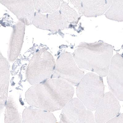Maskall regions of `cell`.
<instances>
[{
  "label": "cell",
  "instance_id": "obj_6",
  "mask_svg": "<svg viewBox=\"0 0 123 123\" xmlns=\"http://www.w3.org/2000/svg\"><path fill=\"white\" fill-rule=\"evenodd\" d=\"M107 80L112 93L118 100L123 101V55L115 54L112 57Z\"/></svg>",
  "mask_w": 123,
  "mask_h": 123
},
{
  "label": "cell",
  "instance_id": "obj_16",
  "mask_svg": "<svg viewBox=\"0 0 123 123\" xmlns=\"http://www.w3.org/2000/svg\"><path fill=\"white\" fill-rule=\"evenodd\" d=\"M63 0H32L37 12L41 13H50L58 10Z\"/></svg>",
  "mask_w": 123,
  "mask_h": 123
},
{
  "label": "cell",
  "instance_id": "obj_10",
  "mask_svg": "<svg viewBox=\"0 0 123 123\" xmlns=\"http://www.w3.org/2000/svg\"><path fill=\"white\" fill-rule=\"evenodd\" d=\"M32 24L37 28L50 31H62L65 29L60 10L44 14L36 12Z\"/></svg>",
  "mask_w": 123,
  "mask_h": 123
},
{
  "label": "cell",
  "instance_id": "obj_4",
  "mask_svg": "<svg viewBox=\"0 0 123 123\" xmlns=\"http://www.w3.org/2000/svg\"><path fill=\"white\" fill-rule=\"evenodd\" d=\"M55 66L52 54L45 49H41L30 61L26 73L27 79L33 85L48 80L53 74Z\"/></svg>",
  "mask_w": 123,
  "mask_h": 123
},
{
  "label": "cell",
  "instance_id": "obj_7",
  "mask_svg": "<svg viewBox=\"0 0 123 123\" xmlns=\"http://www.w3.org/2000/svg\"><path fill=\"white\" fill-rule=\"evenodd\" d=\"M2 5L19 20L29 26L32 24L35 14L32 0H0Z\"/></svg>",
  "mask_w": 123,
  "mask_h": 123
},
{
  "label": "cell",
  "instance_id": "obj_2",
  "mask_svg": "<svg viewBox=\"0 0 123 123\" xmlns=\"http://www.w3.org/2000/svg\"><path fill=\"white\" fill-rule=\"evenodd\" d=\"M113 52L112 46L103 41L82 42L77 47L73 56L79 68L105 77L108 74Z\"/></svg>",
  "mask_w": 123,
  "mask_h": 123
},
{
  "label": "cell",
  "instance_id": "obj_12",
  "mask_svg": "<svg viewBox=\"0 0 123 123\" xmlns=\"http://www.w3.org/2000/svg\"><path fill=\"white\" fill-rule=\"evenodd\" d=\"M84 16L97 17L104 15L111 6L113 0H82Z\"/></svg>",
  "mask_w": 123,
  "mask_h": 123
},
{
  "label": "cell",
  "instance_id": "obj_19",
  "mask_svg": "<svg viewBox=\"0 0 123 123\" xmlns=\"http://www.w3.org/2000/svg\"><path fill=\"white\" fill-rule=\"evenodd\" d=\"M68 0L77 9L80 15H82V16L83 15L82 0Z\"/></svg>",
  "mask_w": 123,
  "mask_h": 123
},
{
  "label": "cell",
  "instance_id": "obj_3",
  "mask_svg": "<svg viewBox=\"0 0 123 123\" xmlns=\"http://www.w3.org/2000/svg\"><path fill=\"white\" fill-rule=\"evenodd\" d=\"M78 98L87 109L96 111L104 94L102 77L93 73H88L77 85Z\"/></svg>",
  "mask_w": 123,
  "mask_h": 123
},
{
  "label": "cell",
  "instance_id": "obj_18",
  "mask_svg": "<svg viewBox=\"0 0 123 123\" xmlns=\"http://www.w3.org/2000/svg\"><path fill=\"white\" fill-rule=\"evenodd\" d=\"M14 102L9 98L6 104L5 113V123H21L22 119L18 113Z\"/></svg>",
  "mask_w": 123,
  "mask_h": 123
},
{
  "label": "cell",
  "instance_id": "obj_9",
  "mask_svg": "<svg viewBox=\"0 0 123 123\" xmlns=\"http://www.w3.org/2000/svg\"><path fill=\"white\" fill-rule=\"evenodd\" d=\"M86 108L79 98H72L63 108L60 123H85Z\"/></svg>",
  "mask_w": 123,
  "mask_h": 123
},
{
  "label": "cell",
  "instance_id": "obj_11",
  "mask_svg": "<svg viewBox=\"0 0 123 123\" xmlns=\"http://www.w3.org/2000/svg\"><path fill=\"white\" fill-rule=\"evenodd\" d=\"M25 25L19 21L14 26L9 48V60L11 61L16 60L20 54L24 42Z\"/></svg>",
  "mask_w": 123,
  "mask_h": 123
},
{
  "label": "cell",
  "instance_id": "obj_5",
  "mask_svg": "<svg viewBox=\"0 0 123 123\" xmlns=\"http://www.w3.org/2000/svg\"><path fill=\"white\" fill-rule=\"evenodd\" d=\"M84 74L76 63L73 56L70 53L65 52L58 58L52 78L64 79L72 85L76 86Z\"/></svg>",
  "mask_w": 123,
  "mask_h": 123
},
{
  "label": "cell",
  "instance_id": "obj_20",
  "mask_svg": "<svg viewBox=\"0 0 123 123\" xmlns=\"http://www.w3.org/2000/svg\"><path fill=\"white\" fill-rule=\"evenodd\" d=\"M92 111L88 109L87 110L85 123H96L95 117H94Z\"/></svg>",
  "mask_w": 123,
  "mask_h": 123
},
{
  "label": "cell",
  "instance_id": "obj_17",
  "mask_svg": "<svg viewBox=\"0 0 123 123\" xmlns=\"http://www.w3.org/2000/svg\"><path fill=\"white\" fill-rule=\"evenodd\" d=\"M105 16L110 20L118 22H123V0H113Z\"/></svg>",
  "mask_w": 123,
  "mask_h": 123
},
{
  "label": "cell",
  "instance_id": "obj_1",
  "mask_svg": "<svg viewBox=\"0 0 123 123\" xmlns=\"http://www.w3.org/2000/svg\"><path fill=\"white\" fill-rule=\"evenodd\" d=\"M72 85L64 79L52 78L34 85L26 92L29 105L49 111L62 109L73 96Z\"/></svg>",
  "mask_w": 123,
  "mask_h": 123
},
{
  "label": "cell",
  "instance_id": "obj_13",
  "mask_svg": "<svg viewBox=\"0 0 123 123\" xmlns=\"http://www.w3.org/2000/svg\"><path fill=\"white\" fill-rule=\"evenodd\" d=\"M23 118L24 123H55L56 121L52 113L42 109H25Z\"/></svg>",
  "mask_w": 123,
  "mask_h": 123
},
{
  "label": "cell",
  "instance_id": "obj_14",
  "mask_svg": "<svg viewBox=\"0 0 123 123\" xmlns=\"http://www.w3.org/2000/svg\"><path fill=\"white\" fill-rule=\"evenodd\" d=\"M9 72L8 62L0 53V105L4 106L7 96Z\"/></svg>",
  "mask_w": 123,
  "mask_h": 123
},
{
  "label": "cell",
  "instance_id": "obj_15",
  "mask_svg": "<svg viewBox=\"0 0 123 123\" xmlns=\"http://www.w3.org/2000/svg\"><path fill=\"white\" fill-rule=\"evenodd\" d=\"M60 11L65 29H68L71 25H75L78 24L80 17L77 12L69 6L68 3L62 1Z\"/></svg>",
  "mask_w": 123,
  "mask_h": 123
},
{
  "label": "cell",
  "instance_id": "obj_21",
  "mask_svg": "<svg viewBox=\"0 0 123 123\" xmlns=\"http://www.w3.org/2000/svg\"><path fill=\"white\" fill-rule=\"evenodd\" d=\"M106 123H123V113L118 114Z\"/></svg>",
  "mask_w": 123,
  "mask_h": 123
},
{
  "label": "cell",
  "instance_id": "obj_8",
  "mask_svg": "<svg viewBox=\"0 0 123 123\" xmlns=\"http://www.w3.org/2000/svg\"><path fill=\"white\" fill-rule=\"evenodd\" d=\"M118 100L111 92L104 94L96 110V123H107L118 115L120 108Z\"/></svg>",
  "mask_w": 123,
  "mask_h": 123
}]
</instances>
